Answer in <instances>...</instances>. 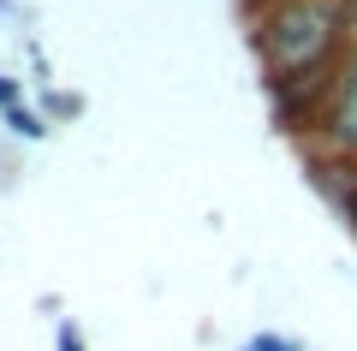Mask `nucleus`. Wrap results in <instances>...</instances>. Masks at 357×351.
I'll return each mask as SVG.
<instances>
[{
  "label": "nucleus",
  "mask_w": 357,
  "mask_h": 351,
  "mask_svg": "<svg viewBox=\"0 0 357 351\" xmlns=\"http://www.w3.org/2000/svg\"><path fill=\"white\" fill-rule=\"evenodd\" d=\"M316 143H321V155L357 161V48L340 60V77H333L328 113H321V126H316Z\"/></svg>",
  "instance_id": "2"
},
{
  "label": "nucleus",
  "mask_w": 357,
  "mask_h": 351,
  "mask_svg": "<svg viewBox=\"0 0 357 351\" xmlns=\"http://www.w3.org/2000/svg\"><path fill=\"white\" fill-rule=\"evenodd\" d=\"M250 6H286V0H250Z\"/></svg>",
  "instance_id": "8"
},
{
  "label": "nucleus",
  "mask_w": 357,
  "mask_h": 351,
  "mask_svg": "<svg viewBox=\"0 0 357 351\" xmlns=\"http://www.w3.org/2000/svg\"><path fill=\"white\" fill-rule=\"evenodd\" d=\"M60 351H84V339H77L72 327H60Z\"/></svg>",
  "instance_id": "5"
},
{
  "label": "nucleus",
  "mask_w": 357,
  "mask_h": 351,
  "mask_svg": "<svg viewBox=\"0 0 357 351\" xmlns=\"http://www.w3.org/2000/svg\"><path fill=\"white\" fill-rule=\"evenodd\" d=\"M13 96H18V89H13V84H6V77H0V101H13Z\"/></svg>",
  "instance_id": "7"
},
{
  "label": "nucleus",
  "mask_w": 357,
  "mask_h": 351,
  "mask_svg": "<svg viewBox=\"0 0 357 351\" xmlns=\"http://www.w3.org/2000/svg\"><path fill=\"white\" fill-rule=\"evenodd\" d=\"M244 351H298V345H292V339H280V334H262V339H250Z\"/></svg>",
  "instance_id": "3"
},
{
  "label": "nucleus",
  "mask_w": 357,
  "mask_h": 351,
  "mask_svg": "<svg viewBox=\"0 0 357 351\" xmlns=\"http://www.w3.org/2000/svg\"><path fill=\"white\" fill-rule=\"evenodd\" d=\"M13 126L30 131V137H42V119H36V113H24V107H13Z\"/></svg>",
  "instance_id": "4"
},
{
  "label": "nucleus",
  "mask_w": 357,
  "mask_h": 351,
  "mask_svg": "<svg viewBox=\"0 0 357 351\" xmlns=\"http://www.w3.org/2000/svg\"><path fill=\"white\" fill-rule=\"evenodd\" d=\"M351 13H357V0H286V6H262L256 13V54L268 60L274 77L328 72V66L345 60L340 48L351 42Z\"/></svg>",
  "instance_id": "1"
},
{
  "label": "nucleus",
  "mask_w": 357,
  "mask_h": 351,
  "mask_svg": "<svg viewBox=\"0 0 357 351\" xmlns=\"http://www.w3.org/2000/svg\"><path fill=\"white\" fill-rule=\"evenodd\" d=\"M345 221H351V232H357V191L345 197Z\"/></svg>",
  "instance_id": "6"
}]
</instances>
